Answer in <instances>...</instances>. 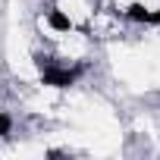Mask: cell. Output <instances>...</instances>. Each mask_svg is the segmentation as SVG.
<instances>
[{"instance_id": "6da1fadb", "label": "cell", "mask_w": 160, "mask_h": 160, "mask_svg": "<svg viewBox=\"0 0 160 160\" xmlns=\"http://www.w3.org/2000/svg\"><path fill=\"white\" fill-rule=\"evenodd\" d=\"M38 69H41V78H44V85L50 88H69L75 85V78L82 75V66H57V63H44V57H38Z\"/></svg>"}, {"instance_id": "7a4b0ae2", "label": "cell", "mask_w": 160, "mask_h": 160, "mask_svg": "<svg viewBox=\"0 0 160 160\" xmlns=\"http://www.w3.org/2000/svg\"><path fill=\"white\" fill-rule=\"evenodd\" d=\"M47 22H50V28H57V32H69V28H72L69 16H63L60 10H50V13H47Z\"/></svg>"}, {"instance_id": "3957f363", "label": "cell", "mask_w": 160, "mask_h": 160, "mask_svg": "<svg viewBox=\"0 0 160 160\" xmlns=\"http://www.w3.org/2000/svg\"><path fill=\"white\" fill-rule=\"evenodd\" d=\"M126 16H129V19H135V22H148L151 10H148V7H141V3H132V7L126 10Z\"/></svg>"}, {"instance_id": "277c9868", "label": "cell", "mask_w": 160, "mask_h": 160, "mask_svg": "<svg viewBox=\"0 0 160 160\" xmlns=\"http://www.w3.org/2000/svg\"><path fill=\"white\" fill-rule=\"evenodd\" d=\"M10 126H13V122H10V116H7L3 110H0V138H3V135L10 132Z\"/></svg>"}, {"instance_id": "5b68a950", "label": "cell", "mask_w": 160, "mask_h": 160, "mask_svg": "<svg viewBox=\"0 0 160 160\" xmlns=\"http://www.w3.org/2000/svg\"><path fill=\"white\" fill-rule=\"evenodd\" d=\"M148 22H151V25H160V10H151V16H148Z\"/></svg>"}]
</instances>
